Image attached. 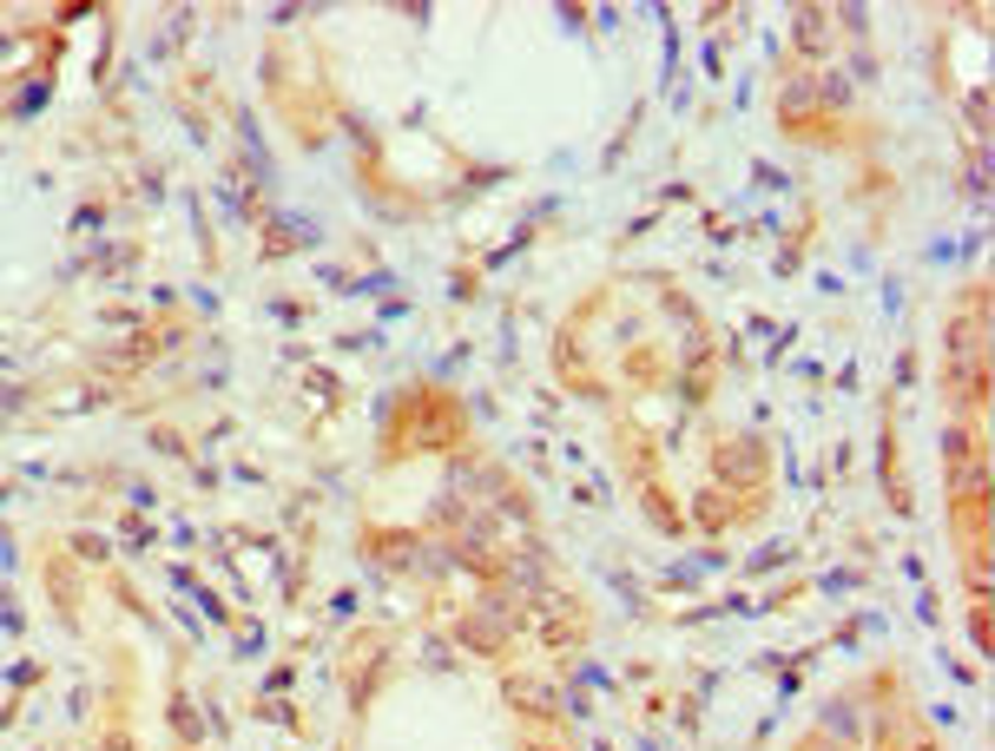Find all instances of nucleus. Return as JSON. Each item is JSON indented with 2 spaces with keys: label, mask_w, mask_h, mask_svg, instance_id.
Returning a JSON list of instances; mask_svg holds the SVG:
<instances>
[{
  "label": "nucleus",
  "mask_w": 995,
  "mask_h": 751,
  "mask_svg": "<svg viewBox=\"0 0 995 751\" xmlns=\"http://www.w3.org/2000/svg\"><path fill=\"white\" fill-rule=\"evenodd\" d=\"M917 751H936V744H917Z\"/></svg>",
  "instance_id": "1"
}]
</instances>
